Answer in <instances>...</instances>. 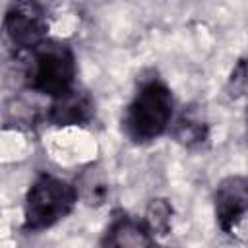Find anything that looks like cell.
<instances>
[{
    "instance_id": "cell-8",
    "label": "cell",
    "mask_w": 248,
    "mask_h": 248,
    "mask_svg": "<svg viewBox=\"0 0 248 248\" xmlns=\"http://www.w3.org/2000/svg\"><path fill=\"white\" fill-rule=\"evenodd\" d=\"M170 132L174 141H178L186 149H200L209 140V124L203 118V114L194 107L182 110Z\"/></svg>"
},
{
    "instance_id": "cell-10",
    "label": "cell",
    "mask_w": 248,
    "mask_h": 248,
    "mask_svg": "<svg viewBox=\"0 0 248 248\" xmlns=\"http://www.w3.org/2000/svg\"><path fill=\"white\" fill-rule=\"evenodd\" d=\"M246 138H248V108H246Z\"/></svg>"
},
{
    "instance_id": "cell-9",
    "label": "cell",
    "mask_w": 248,
    "mask_h": 248,
    "mask_svg": "<svg viewBox=\"0 0 248 248\" xmlns=\"http://www.w3.org/2000/svg\"><path fill=\"white\" fill-rule=\"evenodd\" d=\"M145 225L149 227L153 236L169 234L170 227H172V205L163 198L151 200L147 205V211H145Z\"/></svg>"
},
{
    "instance_id": "cell-3",
    "label": "cell",
    "mask_w": 248,
    "mask_h": 248,
    "mask_svg": "<svg viewBox=\"0 0 248 248\" xmlns=\"http://www.w3.org/2000/svg\"><path fill=\"white\" fill-rule=\"evenodd\" d=\"M79 198V190L54 174H41L35 178L25 194L23 203V231L39 232L54 227L66 219Z\"/></svg>"
},
{
    "instance_id": "cell-4",
    "label": "cell",
    "mask_w": 248,
    "mask_h": 248,
    "mask_svg": "<svg viewBox=\"0 0 248 248\" xmlns=\"http://www.w3.org/2000/svg\"><path fill=\"white\" fill-rule=\"evenodd\" d=\"M4 31L16 52H23L45 41L48 17L41 0H12L4 16Z\"/></svg>"
},
{
    "instance_id": "cell-1",
    "label": "cell",
    "mask_w": 248,
    "mask_h": 248,
    "mask_svg": "<svg viewBox=\"0 0 248 248\" xmlns=\"http://www.w3.org/2000/svg\"><path fill=\"white\" fill-rule=\"evenodd\" d=\"M23 66L25 85L41 95L56 99L76 87V56L70 45L45 39L39 45L17 52Z\"/></svg>"
},
{
    "instance_id": "cell-5",
    "label": "cell",
    "mask_w": 248,
    "mask_h": 248,
    "mask_svg": "<svg viewBox=\"0 0 248 248\" xmlns=\"http://www.w3.org/2000/svg\"><path fill=\"white\" fill-rule=\"evenodd\" d=\"M215 219L223 232L231 234L248 213V176L223 178L213 194Z\"/></svg>"
},
{
    "instance_id": "cell-2",
    "label": "cell",
    "mask_w": 248,
    "mask_h": 248,
    "mask_svg": "<svg viewBox=\"0 0 248 248\" xmlns=\"http://www.w3.org/2000/svg\"><path fill=\"white\" fill-rule=\"evenodd\" d=\"M174 97L167 83L153 78L140 85L122 116V132L132 143L143 145L161 138L172 124Z\"/></svg>"
},
{
    "instance_id": "cell-7",
    "label": "cell",
    "mask_w": 248,
    "mask_h": 248,
    "mask_svg": "<svg viewBox=\"0 0 248 248\" xmlns=\"http://www.w3.org/2000/svg\"><path fill=\"white\" fill-rule=\"evenodd\" d=\"M153 242H155V236L145 225V221H138L128 215L116 217L105 231V236L101 238L103 246H120V248L151 246Z\"/></svg>"
},
{
    "instance_id": "cell-6",
    "label": "cell",
    "mask_w": 248,
    "mask_h": 248,
    "mask_svg": "<svg viewBox=\"0 0 248 248\" xmlns=\"http://www.w3.org/2000/svg\"><path fill=\"white\" fill-rule=\"evenodd\" d=\"M95 116V103L93 99L74 87L68 93L52 99L48 107L46 120L54 126H85Z\"/></svg>"
}]
</instances>
